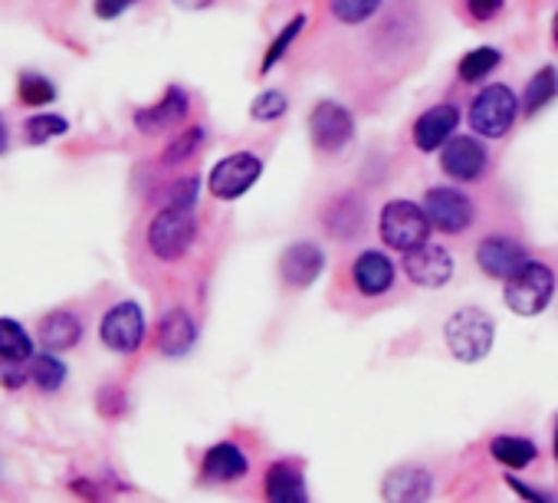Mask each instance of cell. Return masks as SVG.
I'll list each match as a JSON object with an SVG mask.
<instances>
[{"label":"cell","mask_w":558,"mask_h":503,"mask_svg":"<svg viewBox=\"0 0 558 503\" xmlns=\"http://www.w3.org/2000/svg\"><path fill=\"white\" fill-rule=\"evenodd\" d=\"M496 339V323L486 310L480 307H463L444 323V343L457 362H483L493 349Z\"/></svg>","instance_id":"1"},{"label":"cell","mask_w":558,"mask_h":503,"mask_svg":"<svg viewBox=\"0 0 558 503\" xmlns=\"http://www.w3.org/2000/svg\"><path fill=\"white\" fill-rule=\"evenodd\" d=\"M194 240H197L194 207L165 204L148 224V250H151V258H158L161 264H174V261L187 258Z\"/></svg>","instance_id":"2"},{"label":"cell","mask_w":558,"mask_h":503,"mask_svg":"<svg viewBox=\"0 0 558 503\" xmlns=\"http://www.w3.org/2000/svg\"><path fill=\"white\" fill-rule=\"evenodd\" d=\"M519 112H522V99L506 83H489L473 96L466 119L480 139H502L512 132Z\"/></svg>","instance_id":"3"},{"label":"cell","mask_w":558,"mask_h":503,"mask_svg":"<svg viewBox=\"0 0 558 503\" xmlns=\"http://www.w3.org/2000/svg\"><path fill=\"white\" fill-rule=\"evenodd\" d=\"M555 271L542 261H529L512 280L502 284V300L515 316H538L555 300Z\"/></svg>","instance_id":"4"},{"label":"cell","mask_w":558,"mask_h":503,"mask_svg":"<svg viewBox=\"0 0 558 503\" xmlns=\"http://www.w3.org/2000/svg\"><path fill=\"white\" fill-rule=\"evenodd\" d=\"M434 224L427 217V211L408 197H395L381 207L378 214V233L385 240V247L391 250H401V254H408V250L427 243Z\"/></svg>","instance_id":"5"},{"label":"cell","mask_w":558,"mask_h":503,"mask_svg":"<svg viewBox=\"0 0 558 503\" xmlns=\"http://www.w3.org/2000/svg\"><path fill=\"white\" fill-rule=\"evenodd\" d=\"M310 139L323 155H339L355 139V116L339 99H319L310 109Z\"/></svg>","instance_id":"6"},{"label":"cell","mask_w":558,"mask_h":503,"mask_svg":"<svg viewBox=\"0 0 558 503\" xmlns=\"http://www.w3.org/2000/svg\"><path fill=\"white\" fill-rule=\"evenodd\" d=\"M263 175V158L256 152H230L223 155L210 175H207V191L217 197V201H240Z\"/></svg>","instance_id":"7"},{"label":"cell","mask_w":558,"mask_h":503,"mask_svg":"<svg viewBox=\"0 0 558 503\" xmlns=\"http://www.w3.org/2000/svg\"><path fill=\"white\" fill-rule=\"evenodd\" d=\"M424 211H427L434 230L450 233V237L466 233L473 227V220H476V207H473L470 194L460 191V188H453V184H434V188H427Z\"/></svg>","instance_id":"8"},{"label":"cell","mask_w":558,"mask_h":503,"mask_svg":"<svg viewBox=\"0 0 558 503\" xmlns=\"http://www.w3.org/2000/svg\"><path fill=\"white\" fill-rule=\"evenodd\" d=\"M401 271L404 277L414 284V287H424V290H440L453 280L457 274V261L453 254L444 247V243H421L414 250H408L404 261H401Z\"/></svg>","instance_id":"9"},{"label":"cell","mask_w":558,"mask_h":503,"mask_svg":"<svg viewBox=\"0 0 558 503\" xmlns=\"http://www.w3.org/2000/svg\"><path fill=\"white\" fill-rule=\"evenodd\" d=\"M99 339L106 349L119 352V356H132L142 349L145 343V313L135 300H122L116 303L102 323H99Z\"/></svg>","instance_id":"10"},{"label":"cell","mask_w":558,"mask_h":503,"mask_svg":"<svg viewBox=\"0 0 558 503\" xmlns=\"http://www.w3.org/2000/svg\"><path fill=\"white\" fill-rule=\"evenodd\" d=\"M529 247L515 237H506V233H489L480 240L476 247V267L489 277V280H512L525 264H529Z\"/></svg>","instance_id":"11"},{"label":"cell","mask_w":558,"mask_h":503,"mask_svg":"<svg viewBox=\"0 0 558 503\" xmlns=\"http://www.w3.org/2000/svg\"><path fill=\"white\" fill-rule=\"evenodd\" d=\"M440 171L460 184L480 181L489 171V152L476 135H453L440 148Z\"/></svg>","instance_id":"12"},{"label":"cell","mask_w":558,"mask_h":503,"mask_svg":"<svg viewBox=\"0 0 558 503\" xmlns=\"http://www.w3.org/2000/svg\"><path fill=\"white\" fill-rule=\"evenodd\" d=\"M326 274V250L313 240H296L279 254V280L293 290L313 287Z\"/></svg>","instance_id":"13"},{"label":"cell","mask_w":558,"mask_h":503,"mask_svg":"<svg viewBox=\"0 0 558 503\" xmlns=\"http://www.w3.org/2000/svg\"><path fill=\"white\" fill-rule=\"evenodd\" d=\"M457 125H460V109L453 103H437V106L424 109L414 119V129H411L414 148L424 152V155L440 152L457 135Z\"/></svg>","instance_id":"14"},{"label":"cell","mask_w":558,"mask_h":503,"mask_svg":"<svg viewBox=\"0 0 558 503\" xmlns=\"http://www.w3.org/2000/svg\"><path fill=\"white\" fill-rule=\"evenodd\" d=\"M191 116V96L184 86H168L165 96L155 106L135 109V129L142 135H161L174 125H181Z\"/></svg>","instance_id":"15"},{"label":"cell","mask_w":558,"mask_h":503,"mask_svg":"<svg viewBox=\"0 0 558 503\" xmlns=\"http://www.w3.org/2000/svg\"><path fill=\"white\" fill-rule=\"evenodd\" d=\"M395 280H398V267L385 250H362L352 264V284L365 300L385 297L395 287Z\"/></svg>","instance_id":"16"},{"label":"cell","mask_w":558,"mask_h":503,"mask_svg":"<svg viewBox=\"0 0 558 503\" xmlns=\"http://www.w3.org/2000/svg\"><path fill=\"white\" fill-rule=\"evenodd\" d=\"M430 493H434V477H430V470H424L417 464L391 467L381 480L385 503H427Z\"/></svg>","instance_id":"17"},{"label":"cell","mask_w":558,"mask_h":503,"mask_svg":"<svg viewBox=\"0 0 558 503\" xmlns=\"http://www.w3.org/2000/svg\"><path fill=\"white\" fill-rule=\"evenodd\" d=\"M323 227L329 230V237L336 240H355L365 230V204L355 191H342L336 194L326 207H323Z\"/></svg>","instance_id":"18"},{"label":"cell","mask_w":558,"mask_h":503,"mask_svg":"<svg viewBox=\"0 0 558 503\" xmlns=\"http://www.w3.org/2000/svg\"><path fill=\"white\" fill-rule=\"evenodd\" d=\"M263 493L266 503H310V487L306 477L296 464L290 460H276L266 477H263Z\"/></svg>","instance_id":"19"},{"label":"cell","mask_w":558,"mask_h":503,"mask_svg":"<svg viewBox=\"0 0 558 503\" xmlns=\"http://www.w3.org/2000/svg\"><path fill=\"white\" fill-rule=\"evenodd\" d=\"M197 343V323L184 307H174L161 316L158 323V352H165L168 359L187 356Z\"/></svg>","instance_id":"20"},{"label":"cell","mask_w":558,"mask_h":503,"mask_svg":"<svg viewBox=\"0 0 558 503\" xmlns=\"http://www.w3.org/2000/svg\"><path fill=\"white\" fill-rule=\"evenodd\" d=\"M246 470H250V457H246L236 444H230V441H220V444L207 447L204 464H201V474H204V480H210V483L240 480V477H246Z\"/></svg>","instance_id":"21"},{"label":"cell","mask_w":558,"mask_h":503,"mask_svg":"<svg viewBox=\"0 0 558 503\" xmlns=\"http://www.w3.org/2000/svg\"><path fill=\"white\" fill-rule=\"evenodd\" d=\"M83 339V320L73 310H53L40 320V343L47 352H70Z\"/></svg>","instance_id":"22"},{"label":"cell","mask_w":558,"mask_h":503,"mask_svg":"<svg viewBox=\"0 0 558 503\" xmlns=\"http://www.w3.org/2000/svg\"><path fill=\"white\" fill-rule=\"evenodd\" d=\"M555 96H558V70L548 63V67L535 70L529 76V83H525V93H522V112H525V119L538 116L548 103H555Z\"/></svg>","instance_id":"23"},{"label":"cell","mask_w":558,"mask_h":503,"mask_svg":"<svg viewBox=\"0 0 558 503\" xmlns=\"http://www.w3.org/2000/svg\"><path fill=\"white\" fill-rule=\"evenodd\" d=\"M0 359L4 362H31L34 359V339L31 333L11 320V316H0Z\"/></svg>","instance_id":"24"},{"label":"cell","mask_w":558,"mask_h":503,"mask_svg":"<svg viewBox=\"0 0 558 503\" xmlns=\"http://www.w3.org/2000/svg\"><path fill=\"white\" fill-rule=\"evenodd\" d=\"M489 454L502 464V467H529L535 457H538V447L529 441V438H519V434H499L489 441Z\"/></svg>","instance_id":"25"},{"label":"cell","mask_w":558,"mask_h":503,"mask_svg":"<svg viewBox=\"0 0 558 503\" xmlns=\"http://www.w3.org/2000/svg\"><path fill=\"white\" fill-rule=\"evenodd\" d=\"M499 63H502V53H499L496 47H476V50H470V53L460 57V63H457V80L476 86V83H483L489 73H496Z\"/></svg>","instance_id":"26"},{"label":"cell","mask_w":558,"mask_h":503,"mask_svg":"<svg viewBox=\"0 0 558 503\" xmlns=\"http://www.w3.org/2000/svg\"><path fill=\"white\" fill-rule=\"evenodd\" d=\"M303 31H306V14H296L293 21H287V27L269 40V47H266V53H263L259 76H266V73H272V70L279 67V60H283V57L290 53V47L303 37Z\"/></svg>","instance_id":"27"},{"label":"cell","mask_w":558,"mask_h":503,"mask_svg":"<svg viewBox=\"0 0 558 503\" xmlns=\"http://www.w3.org/2000/svg\"><path fill=\"white\" fill-rule=\"evenodd\" d=\"M31 382L40 392H60L66 382V366L57 352H40L31 359Z\"/></svg>","instance_id":"28"},{"label":"cell","mask_w":558,"mask_h":503,"mask_svg":"<svg viewBox=\"0 0 558 503\" xmlns=\"http://www.w3.org/2000/svg\"><path fill=\"white\" fill-rule=\"evenodd\" d=\"M204 139H207L204 125H187L184 132H178V135L165 145L161 161H165V165H184L187 158H194V155L201 152Z\"/></svg>","instance_id":"29"},{"label":"cell","mask_w":558,"mask_h":503,"mask_svg":"<svg viewBox=\"0 0 558 503\" xmlns=\"http://www.w3.org/2000/svg\"><path fill=\"white\" fill-rule=\"evenodd\" d=\"M381 4H385V0H329V11H332V17L339 24L362 27L381 11Z\"/></svg>","instance_id":"30"},{"label":"cell","mask_w":558,"mask_h":503,"mask_svg":"<svg viewBox=\"0 0 558 503\" xmlns=\"http://www.w3.org/2000/svg\"><path fill=\"white\" fill-rule=\"evenodd\" d=\"M17 96H21V103L24 106H34V109H44V106H50L53 99H57V86H53V80H47L44 73H21V80H17Z\"/></svg>","instance_id":"31"},{"label":"cell","mask_w":558,"mask_h":503,"mask_svg":"<svg viewBox=\"0 0 558 503\" xmlns=\"http://www.w3.org/2000/svg\"><path fill=\"white\" fill-rule=\"evenodd\" d=\"M290 112V99L283 89H263L253 103H250V119L259 122V125H269V122H279Z\"/></svg>","instance_id":"32"},{"label":"cell","mask_w":558,"mask_h":503,"mask_svg":"<svg viewBox=\"0 0 558 503\" xmlns=\"http://www.w3.org/2000/svg\"><path fill=\"white\" fill-rule=\"evenodd\" d=\"M66 132H70V122L60 112H40V116H31L24 122V135H27L31 145H44V142L60 139Z\"/></svg>","instance_id":"33"},{"label":"cell","mask_w":558,"mask_h":503,"mask_svg":"<svg viewBox=\"0 0 558 503\" xmlns=\"http://www.w3.org/2000/svg\"><path fill=\"white\" fill-rule=\"evenodd\" d=\"M201 194V178L197 175H184L168 188V201L165 204H178V207H194Z\"/></svg>","instance_id":"34"},{"label":"cell","mask_w":558,"mask_h":503,"mask_svg":"<svg viewBox=\"0 0 558 503\" xmlns=\"http://www.w3.org/2000/svg\"><path fill=\"white\" fill-rule=\"evenodd\" d=\"M463 8H466V14H470L476 24H489V21H496V17L502 14L506 0H463Z\"/></svg>","instance_id":"35"},{"label":"cell","mask_w":558,"mask_h":503,"mask_svg":"<svg viewBox=\"0 0 558 503\" xmlns=\"http://www.w3.org/2000/svg\"><path fill=\"white\" fill-rule=\"evenodd\" d=\"M27 382H31V372H24L21 362L0 359V385H4V388H24Z\"/></svg>","instance_id":"36"},{"label":"cell","mask_w":558,"mask_h":503,"mask_svg":"<svg viewBox=\"0 0 558 503\" xmlns=\"http://www.w3.org/2000/svg\"><path fill=\"white\" fill-rule=\"evenodd\" d=\"M99 411H102L106 418H119V415L125 411V395H122L119 388H102V392H99Z\"/></svg>","instance_id":"37"},{"label":"cell","mask_w":558,"mask_h":503,"mask_svg":"<svg viewBox=\"0 0 558 503\" xmlns=\"http://www.w3.org/2000/svg\"><path fill=\"white\" fill-rule=\"evenodd\" d=\"M129 4H135V0H96L93 11H96V17H102V21H116V17H122V14L129 11Z\"/></svg>","instance_id":"38"},{"label":"cell","mask_w":558,"mask_h":503,"mask_svg":"<svg viewBox=\"0 0 558 503\" xmlns=\"http://www.w3.org/2000/svg\"><path fill=\"white\" fill-rule=\"evenodd\" d=\"M506 483H509V487H512V490H515L522 500H529V503H558V500H551V496H545V493L532 490V487H529V483H522L519 477H509Z\"/></svg>","instance_id":"39"},{"label":"cell","mask_w":558,"mask_h":503,"mask_svg":"<svg viewBox=\"0 0 558 503\" xmlns=\"http://www.w3.org/2000/svg\"><path fill=\"white\" fill-rule=\"evenodd\" d=\"M174 4L181 11H187V14H201V11H207L214 4V0H174Z\"/></svg>","instance_id":"40"},{"label":"cell","mask_w":558,"mask_h":503,"mask_svg":"<svg viewBox=\"0 0 558 503\" xmlns=\"http://www.w3.org/2000/svg\"><path fill=\"white\" fill-rule=\"evenodd\" d=\"M8 145H11V132H8V122H4V116H0V155L8 152Z\"/></svg>","instance_id":"41"},{"label":"cell","mask_w":558,"mask_h":503,"mask_svg":"<svg viewBox=\"0 0 558 503\" xmlns=\"http://www.w3.org/2000/svg\"><path fill=\"white\" fill-rule=\"evenodd\" d=\"M551 44H555V50H558V11H555V17H551Z\"/></svg>","instance_id":"42"},{"label":"cell","mask_w":558,"mask_h":503,"mask_svg":"<svg viewBox=\"0 0 558 503\" xmlns=\"http://www.w3.org/2000/svg\"><path fill=\"white\" fill-rule=\"evenodd\" d=\"M551 451H555V460H558V415H555V431H551Z\"/></svg>","instance_id":"43"}]
</instances>
